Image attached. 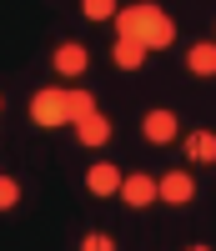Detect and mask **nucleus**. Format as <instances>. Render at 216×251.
Wrapping results in <instances>:
<instances>
[{
	"mask_svg": "<svg viewBox=\"0 0 216 251\" xmlns=\"http://www.w3.org/2000/svg\"><path fill=\"white\" fill-rule=\"evenodd\" d=\"M30 121L35 126H71V91H60V86H46V91H35L30 96Z\"/></svg>",
	"mask_w": 216,
	"mask_h": 251,
	"instance_id": "obj_1",
	"label": "nucleus"
},
{
	"mask_svg": "<svg viewBox=\"0 0 216 251\" xmlns=\"http://www.w3.org/2000/svg\"><path fill=\"white\" fill-rule=\"evenodd\" d=\"M171 40H176V20H171L161 5H151V10H146V30H141V46H146V50H166Z\"/></svg>",
	"mask_w": 216,
	"mask_h": 251,
	"instance_id": "obj_2",
	"label": "nucleus"
},
{
	"mask_svg": "<svg viewBox=\"0 0 216 251\" xmlns=\"http://www.w3.org/2000/svg\"><path fill=\"white\" fill-rule=\"evenodd\" d=\"M191 196H196L191 171H171V176H161V201H166V206H186Z\"/></svg>",
	"mask_w": 216,
	"mask_h": 251,
	"instance_id": "obj_3",
	"label": "nucleus"
},
{
	"mask_svg": "<svg viewBox=\"0 0 216 251\" xmlns=\"http://www.w3.org/2000/svg\"><path fill=\"white\" fill-rule=\"evenodd\" d=\"M141 131H146L151 146H166V141H176V116H171V111H146Z\"/></svg>",
	"mask_w": 216,
	"mask_h": 251,
	"instance_id": "obj_4",
	"label": "nucleus"
},
{
	"mask_svg": "<svg viewBox=\"0 0 216 251\" xmlns=\"http://www.w3.org/2000/svg\"><path fill=\"white\" fill-rule=\"evenodd\" d=\"M121 196H126V206H151V201H161V181H151V176H126Z\"/></svg>",
	"mask_w": 216,
	"mask_h": 251,
	"instance_id": "obj_5",
	"label": "nucleus"
},
{
	"mask_svg": "<svg viewBox=\"0 0 216 251\" xmlns=\"http://www.w3.org/2000/svg\"><path fill=\"white\" fill-rule=\"evenodd\" d=\"M85 186H91V191H96V196H116V191H121V186H126V176L116 171V166H111V161H101V166H91V176H85Z\"/></svg>",
	"mask_w": 216,
	"mask_h": 251,
	"instance_id": "obj_6",
	"label": "nucleus"
},
{
	"mask_svg": "<svg viewBox=\"0 0 216 251\" xmlns=\"http://www.w3.org/2000/svg\"><path fill=\"white\" fill-rule=\"evenodd\" d=\"M85 60H91V55H85V46H76V40L55 46V71H60V75H81V71H85Z\"/></svg>",
	"mask_w": 216,
	"mask_h": 251,
	"instance_id": "obj_7",
	"label": "nucleus"
},
{
	"mask_svg": "<svg viewBox=\"0 0 216 251\" xmlns=\"http://www.w3.org/2000/svg\"><path fill=\"white\" fill-rule=\"evenodd\" d=\"M76 136H81L85 146H106V141H111V121H106V116L96 111V116H85V121H76Z\"/></svg>",
	"mask_w": 216,
	"mask_h": 251,
	"instance_id": "obj_8",
	"label": "nucleus"
},
{
	"mask_svg": "<svg viewBox=\"0 0 216 251\" xmlns=\"http://www.w3.org/2000/svg\"><path fill=\"white\" fill-rule=\"evenodd\" d=\"M146 10H151V5H126V10L116 15L121 40H141V30H146Z\"/></svg>",
	"mask_w": 216,
	"mask_h": 251,
	"instance_id": "obj_9",
	"label": "nucleus"
},
{
	"mask_svg": "<svg viewBox=\"0 0 216 251\" xmlns=\"http://www.w3.org/2000/svg\"><path fill=\"white\" fill-rule=\"evenodd\" d=\"M186 161H216V136L211 131H191L186 136Z\"/></svg>",
	"mask_w": 216,
	"mask_h": 251,
	"instance_id": "obj_10",
	"label": "nucleus"
},
{
	"mask_svg": "<svg viewBox=\"0 0 216 251\" xmlns=\"http://www.w3.org/2000/svg\"><path fill=\"white\" fill-rule=\"evenodd\" d=\"M111 60H116L121 71H136L141 60H146V46H141V40H116V50H111Z\"/></svg>",
	"mask_w": 216,
	"mask_h": 251,
	"instance_id": "obj_11",
	"label": "nucleus"
},
{
	"mask_svg": "<svg viewBox=\"0 0 216 251\" xmlns=\"http://www.w3.org/2000/svg\"><path fill=\"white\" fill-rule=\"evenodd\" d=\"M191 75H216V46H191Z\"/></svg>",
	"mask_w": 216,
	"mask_h": 251,
	"instance_id": "obj_12",
	"label": "nucleus"
},
{
	"mask_svg": "<svg viewBox=\"0 0 216 251\" xmlns=\"http://www.w3.org/2000/svg\"><path fill=\"white\" fill-rule=\"evenodd\" d=\"M85 116H96V96L91 91H71V126L85 121Z\"/></svg>",
	"mask_w": 216,
	"mask_h": 251,
	"instance_id": "obj_13",
	"label": "nucleus"
},
{
	"mask_svg": "<svg viewBox=\"0 0 216 251\" xmlns=\"http://www.w3.org/2000/svg\"><path fill=\"white\" fill-rule=\"evenodd\" d=\"M81 10L91 15V20H111V15H121V5H116V0H85Z\"/></svg>",
	"mask_w": 216,
	"mask_h": 251,
	"instance_id": "obj_14",
	"label": "nucleus"
},
{
	"mask_svg": "<svg viewBox=\"0 0 216 251\" xmlns=\"http://www.w3.org/2000/svg\"><path fill=\"white\" fill-rule=\"evenodd\" d=\"M10 206H20V186L5 176V181H0V211H10Z\"/></svg>",
	"mask_w": 216,
	"mask_h": 251,
	"instance_id": "obj_15",
	"label": "nucleus"
},
{
	"mask_svg": "<svg viewBox=\"0 0 216 251\" xmlns=\"http://www.w3.org/2000/svg\"><path fill=\"white\" fill-rule=\"evenodd\" d=\"M81 251H116V241L106 236V231H91V236L81 241Z\"/></svg>",
	"mask_w": 216,
	"mask_h": 251,
	"instance_id": "obj_16",
	"label": "nucleus"
},
{
	"mask_svg": "<svg viewBox=\"0 0 216 251\" xmlns=\"http://www.w3.org/2000/svg\"><path fill=\"white\" fill-rule=\"evenodd\" d=\"M186 251H211V246H186Z\"/></svg>",
	"mask_w": 216,
	"mask_h": 251,
	"instance_id": "obj_17",
	"label": "nucleus"
}]
</instances>
